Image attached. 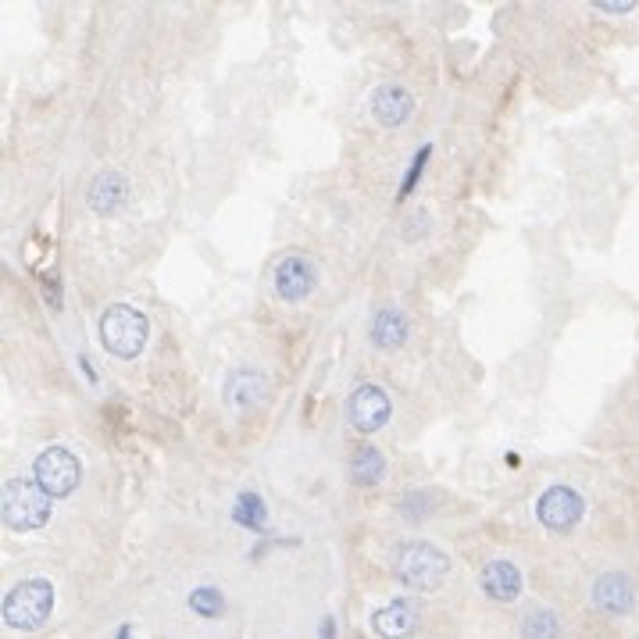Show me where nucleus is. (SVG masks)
Returning a JSON list of instances; mask_svg holds the SVG:
<instances>
[{"instance_id":"obj_8","label":"nucleus","mask_w":639,"mask_h":639,"mask_svg":"<svg viewBox=\"0 0 639 639\" xmlns=\"http://www.w3.org/2000/svg\"><path fill=\"white\" fill-rule=\"evenodd\" d=\"M593 607L607 618H625L636 611V582L625 572H604L593 582Z\"/></svg>"},{"instance_id":"obj_23","label":"nucleus","mask_w":639,"mask_h":639,"mask_svg":"<svg viewBox=\"0 0 639 639\" xmlns=\"http://www.w3.org/2000/svg\"><path fill=\"white\" fill-rule=\"evenodd\" d=\"M118 639H129V625H122V629H118Z\"/></svg>"},{"instance_id":"obj_19","label":"nucleus","mask_w":639,"mask_h":639,"mask_svg":"<svg viewBox=\"0 0 639 639\" xmlns=\"http://www.w3.org/2000/svg\"><path fill=\"white\" fill-rule=\"evenodd\" d=\"M240 518L243 522H250L254 525V529H261V525H265V507H261V497L258 493H243L240 497Z\"/></svg>"},{"instance_id":"obj_2","label":"nucleus","mask_w":639,"mask_h":639,"mask_svg":"<svg viewBox=\"0 0 639 639\" xmlns=\"http://www.w3.org/2000/svg\"><path fill=\"white\" fill-rule=\"evenodd\" d=\"M50 522V497L36 479H15L4 482V525L11 532H33Z\"/></svg>"},{"instance_id":"obj_9","label":"nucleus","mask_w":639,"mask_h":639,"mask_svg":"<svg viewBox=\"0 0 639 639\" xmlns=\"http://www.w3.org/2000/svg\"><path fill=\"white\" fill-rule=\"evenodd\" d=\"M582 511H586V504H582V497L572 490V486H550V490L540 497V504H536L540 522L554 532L575 529L579 518H582Z\"/></svg>"},{"instance_id":"obj_4","label":"nucleus","mask_w":639,"mask_h":639,"mask_svg":"<svg viewBox=\"0 0 639 639\" xmlns=\"http://www.w3.org/2000/svg\"><path fill=\"white\" fill-rule=\"evenodd\" d=\"M147 332H150L147 315L129 308V304H115V308L100 315V343H104L108 354L125 357V361L147 347Z\"/></svg>"},{"instance_id":"obj_21","label":"nucleus","mask_w":639,"mask_h":639,"mask_svg":"<svg viewBox=\"0 0 639 639\" xmlns=\"http://www.w3.org/2000/svg\"><path fill=\"white\" fill-rule=\"evenodd\" d=\"M597 11H611V15H629V11H636V4H597Z\"/></svg>"},{"instance_id":"obj_10","label":"nucleus","mask_w":639,"mask_h":639,"mask_svg":"<svg viewBox=\"0 0 639 639\" xmlns=\"http://www.w3.org/2000/svg\"><path fill=\"white\" fill-rule=\"evenodd\" d=\"M411 111H415V97L400 83H382L379 90L372 93V115L375 122L386 125V129L404 125L407 118H411Z\"/></svg>"},{"instance_id":"obj_7","label":"nucleus","mask_w":639,"mask_h":639,"mask_svg":"<svg viewBox=\"0 0 639 639\" xmlns=\"http://www.w3.org/2000/svg\"><path fill=\"white\" fill-rule=\"evenodd\" d=\"M272 283H275L279 300H286V304H300V300H308L311 293L318 290V268L311 265L308 258L290 254V258H283L279 265H275Z\"/></svg>"},{"instance_id":"obj_17","label":"nucleus","mask_w":639,"mask_h":639,"mask_svg":"<svg viewBox=\"0 0 639 639\" xmlns=\"http://www.w3.org/2000/svg\"><path fill=\"white\" fill-rule=\"evenodd\" d=\"M561 636H565V625H561V618H557L554 611H547V607L529 611V615L522 618V639H561Z\"/></svg>"},{"instance_id":"obj_22","label":"nucleus","mask_w":639,"mask_h":639,"mask_svg":"<svg viewBox=\"0 0 639 639\" xmlns=\"http://www.w3.org/2000/svg\"><path fill=\"white\" fill-rule=\"evenodd\" d=\"M322 639H332V618H325L322 622Z\"/></svg>"},{"instance_id":"obj_1","label":"nucleus","mask_w":639,"mask_h":639,"mask_svg":"<svg viewBox=\"0 0 639 639\" xmlns=\"http://www.w3.org/2000/svg\"><path fill=\"white\" fill-rule=\"evenodd\" d=\"M450 572V557L443 554L440 547H432L425 540H411V543H400L393 550V575H397L404 586L411 590H436Z\"/></svg>"},{"instance_id":"obj_15","label":"nucleus","mask_w":639,"mask_h":639,"mask_svg":"<svg viewBox=\"0 0 639 639\" xmlns=\"http://www.w3.org/2000/svg\"><path fill=\"white\" fill-rule=\"evenodd\" d=\"M265 393H268L265 375L254 372V368H233L229 379H225V400H229L236 411H243V407L250 404H261Z\"/></svg>"},{"instance_id":"obj_13","label":"nucleus","mask_w":639,"mask_h":639,"mask_svg":"<svg viewBox=\"0 0 639 639\" xmlns=\"http://www.w3.org/2000/svg\"><path fill=\"white\" fill-rule=\"evenodd\" d=\"M86 200H90V208L97 211V215H115L125 200H129V183H125V175L115 172V168H104V172L90 183Z\"/></svg>"},{"instance_id":"obj_12","label":"nucleus","mask_w":639,"mask_h":639,"mask_svg":"<svg viewBox=\"0 0 639 639\" xmlns=\"http://www.w3.org/2000/svg\"><path fill=\"white\" fill-rule=\"evenodd\" d=\"M372 629L382 639H407L418 629V611L411 600H393L372 615Z\"/></svg>"},{"instance_id":"obj_5","label":"nucleus","mask_w":639,"mask_h":639,"mask_svg":"<svg viewBox=\"0 0 639 639\" xmlns=\"http://www.w3.org/2000/svg\"><path fill=\"white\" fill-rule=\"evenodd\" d=\"M33 479L47 490V497H68L83 479V465L68 447H47L33 461Z\"/></svg>"},{"instance_id":"obj_16","label":"nucleus","mask_w":639,"mask_h":639,"mask_svg":"<svg viewBox=\"0 0 639 639\" xmlns=\"http://www.w3.org/2000/svg\"><path fill=\"white\" fill-rule=\"evenodd\" d=\"M347 472L357 486H375V482L386 479V457H382L375 447H357L354 454H350Z\"/></svg>"},{"instance_id":"obj_20","label":"nucleus","mask_w":639,"mask_h":639,"mask_svg":"<svg viewBox=\"0 0 639 639\" xmlns=\"http://www.w3.org/2000/svg\"><path fill=\"white\" fill-rule=\"evenodd\" d=\"M425 158H429V147L415 154V161H411V172H407L404 186H400V197H411V190H415V183H418V175H422V168H425Z\"/></svg>"},{"instance_id":"obj_18","label":"nucleus","mask_w":639,"mask_h":639,"mask_svg":"<svg viewBox=\"0 0 639 639\" xmlns=\"http://www.w3.org/2000/svg\"><path fill=\"white\" fill-rule=\"evenodd\" d=\"M190 607H193V615L200 618H218L225 611V597L215 586H200V590L190 593Z\"/></svg>"},{"instance_id":"obj_11","label":"nucleus","mask_w":639,"mask_h":639,"mask_svg":"<svg viewBox=\"0 0 639 639\" xmlns=\"http://www.w3.org/2000/svg\"><path fill=\"white\" fill-rule=\"evenodd\" d=\"M479 582H482V590H486V597L497 600V604H511V600H518V593H522V572H518L511 561H504V557H497V561H490V565L482 568Z\"/></svg>"},{"instance_id":"obj_3","label":"nucleus","mask_w":639,"mask_h":639,"mask_svg":"<svg viewBox=\"0 0 639 639\" xmlns=\"http://www.w3.org/2000/svg\"><path fill=\"white\" fill-rule=\"evenodd\" d=\"M54 611V586L47 579H22L15 590L4 597V622L8 629L36 632Z\"/></svg>"},{"instance_id":"obj_6","label":"nucleus","mask_w":639,"mask_h":639,"mask_svg":"<svg viewBox=\"0 0 639 639\" xmlns=\"http://www.w3.org/2000/svg\"><path fill=\"white\" fill-rule=\"evenodd\" d=\"M390 411H393L390 397H386V390L375 386V382L357 386L347 400V418L357 432H379L382 425L390 422Z\"/></svg>"},{"instance_id":"obj_14","label":"nucleus","mask_w":639,"mask_h":639,"mask_svg":"<svg viewBox=\"0 0 639 639\" xmlns=\"http://www.w3.org/2000/svg\"><path fill=\"white\" fill-rule=\"evenodd\" d=\"M372 343L379 350H400L407 343V336H411V329H407V318L400 308H393V304H382L379 311L372 315Z\"/></svg>"}]
</instances>
